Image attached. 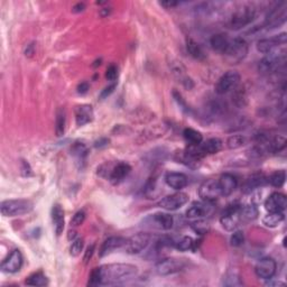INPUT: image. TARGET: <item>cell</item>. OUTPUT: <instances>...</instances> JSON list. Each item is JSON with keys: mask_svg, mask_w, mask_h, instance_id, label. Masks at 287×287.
Listing matches in <instances>:
<instances>
[{"mask_svg": "<svg viewBox=\"0 0 287 287\" xmlns=\"http://www.w3.org/2000/svg\"><path fill=\"white\" fill-rule=\"evenodd\" d=\"M84 9H86V5H84L83 2H79V3H76V5L73 6L72 12L73 13H82V12H84Z\"/></svg>", "mask_w": 287, "mask_h": 287, "instance_id": "681fc988", "label": "cell"}, {"mask_svg": "<svg viewBox=\"0 0 287 287\" xmlns=\"http://www.w3.org/2000/svg\"><path fill=\"white\" fill-rule=\"evenodd\" d=\"M130 171H132V167H130L129 164H127V163H123V162L117 163L115 166H112L110 175H109L108 180L110 181L112 184L117 185V184L121 183L122 181L129 175Z\"/></svg>", "mask_w": 287, "mask_h": 287, "instance_id": "d6986e66", "label": "cell"}, {"mask_svg": "<svg viewBox=\"0 0 287 287\" xmlns=\"http://www.w3.org/2000/svg\"><path fill=\"white\" fill-rule=\"evenodd\" d=\"M287 200L284 194L275 192L271 194L265 201V209L268 212H284Z\"/></svg>", "mask_w": 287, "mask_h": 287, "instance_id": "2e32d148", "label": "cell"}, {"mask_svg": "<svg viewBox=\"0 0 287 287\" xmlns=\"http://www.w3.org/2000/svg\"><path fill=\"white\" fill-rule=\"evenodd\" d=\"M239 204H232L229 205V207L226 209V211L222 213L220 222L227 231H233V230H236L240 225H242L239 215Z\"/></svg>", "mask_w": 287, "mask_h": 287, "instance_id": "30bf717a", "label": "cell"}, {"mask_svg": "<svg viewBox=\"0 0 287 287\" xmlns=\"http://www.w3.org/2000/svg\"><path fill=\"white\" fill-rule=\"evenodd\" d=\"M93 120V109L89 105L77 106L76 108V125L81 127L87 125Z\"/></svg>", "mask_w": 287, "mask_h": 287, "instance_id": "603a6c76", "label": "cell"}, {"mask_svg": "<svg viewBox=\"0 0 287 287\" xmlns=\"http://www.w3.org/2000/svg\"><path fill=\"white\" fill-rule=\"evenodd\" d=\"M186 49L189 52V54L196 60H204L205 53L203 48L201 47V45L196 42L192 38H186Z\"/></svg>", "mask_w": 287, "mask_h": 287, "instance_id": "f1b7e54d", "label": "cell"}, {"mask_svg": "<svg viewBox=\"0 0 287 287\" xmlns=\"http://www.w3.org/2000/svg\"><path fill=\"white\" fill-rule=\"evenodd\" d=\"M244 242V235L242 231H235L230 238V243L233 247H240Z\"/></svg>", "mask_w": 287, "mask_h": 287, "instance_id": "b9f144b4", "label": "cell"}, {"mask_svg": "<svg viewBox=\"0 0 287 287\" xmlns=\"http://www.w3.org/2000/svg\"><path fill=\"white\" fill-rule=\"evenodd\" d=\"M256 17V9L251 5H244L240 7L233 13L231 17V28L233 30H240L247 25H249Z\"/></svg>", "mask_w": 287, "mask_h": 287, "instance_id": "277c9868", "label": "cell"}, {"mask_svg": "<svg viewBox=\"0 0 287 287\" xmlns=\"http://www.w3.org/2000/svg\"><path fill=\"white\" fill-rule=\"evenodd\" d=\"M248 54V44L247 42L242 37L233 38L230 40L228 47H227L225 55L232 64H238L246 59Z\"/></svg>", "mask_w": 287, "mask_h": 287, "instance_id": "3957f363", "label": "cell"}, {"mask_svg": "<svg viewBox=\"0 0 287 287\" xmlns=\"http://www.w3.org/2000/svg\"><path fill=\"white\" fill-rule=\"evenodd\" d=\"M151 220L156 223V227L163 230H169L174 225V218L167 213H155L151 217Z\"/></svg>", "mask_w": 287, "mask_h": 287, "instance_id": "4316f807", "label": "cell"}, {"mask_svg": "<svg viewBox=\"0 0 287 287\" xmlns=\"http://www.w3.org/2000/svg\"><path fill=\"white\" fill-rule=\"evenodd\" d=\"M84 220H86V212H84L83 210H80L73 215L72 220H71V225L74 227H79L82 225Z\"/></svg>", "mask_w": 287, "mask_h": 287, "instance_id": "7bdbcfd3", "label": "cell"}, {"mask_svg": "<svg viewBox=\"0 0 287 287\" xmlns=\"http://www.w3.org/2000/svg\"><path fill=\"white\" fill-rule=\"evenodd\" d=\"M65 123L66 117L64 109H59L56 112V121H55V134L58 137H61L65 133Z\"/></svg>", "mask_w": 287, "mask_h": 287, "instance_id": "d6a6232c", "label": "cell"}, {"mask_svg": "<svg viewBox=\"0 0 287 287\" xmlns=\"http://www.w3.org/2000/svg\"><path fill=\"white\" fill-rule=\"evenodd\" d=\"M83 239L81 238H76V240H73L72 244L70 247V255L73 257L79 256L81 254V251L83 249Z\"/></svg>", "mask_w": 287, "mask_h": 287, "instance_id": "ab89813d", "label": "cell"}, {"mask_svg": "<svg viewBox=\"0 0 287 287\" xmlns=\"http://www.w3.org/2000/svg\"><path fill=\"white\" fill-rule=\"evenodd\" d=\"M94 243H92L91 246H89L87 248V251L86 254H84V257H83V260H84V264H88L89 261H90V259L92 258V256H93V253H94Z\"/></svg>", "mask_w": 287, "mask_h": 287, "instance_id": "bcb514c9", "label": "cell"}, {"mask_svg": "<svg viewBox=\"0 0 287 287\" xmlns=\"http://www.w3.org/2000/svg\"><path fill=\"white\" fill-rule=\"evenodd\" d=\"M239 215L242 223L251 222L258 218V209L255 204L240 205Z\"/></svg>", "mask_w": 287, "mask_h": 287, "instance_id": "d4e9b609", "label": "cell"}, {"mask_svg": "<svg viewBox=\"0 0 287 287\" xmlns=\"http://www.w3.org/2000/svg\"><path fill=\"white\" fill-rule=\"evenodd\" d=\"M266 183H267V177L261 173H257V174H253L244 181L242 186V191L244 194H249L258 187L264 186Z\"/></svg>", "mask_w": 287, "mask_h": 287, "instance_id": "44dd1931", "label": "cell"}, {"mask_svg": "<svg viewBox=\"0 0 287 287\" xmlns=\"http://www.w3.org/2000/svg\"><path fill=\"white\" fill-rule=\"evenodd\" d=\"M99 268L100 285L121 284L133 279L138 272V267L132 264H109Z\"/></svg>", "mask_w": 287, "mask_h": 287, "instance_id": "6da1fadb", "label": "cell"}, {"mask_svg": "<svg viewBox=\"0 0 287 287\" xmlns=\"http://www.w3.org/2000/svg\"><path fill=\"white\" fill-rule=\"evenodd\" d=\"M219 187H220L221 196H229L235 192L237 186H238V180L235 175L230 174V173H225L220 176L218 180Z\"/></svg>", "mask_w": 287, "mask_h": 287, "instance_id": "ac0fdd59", "label": "cell"}, {"mask_svg": "<svg viewBox=\"0 0 287 287\" xmlns=\"http://www.w3.org/2000/svg\"><path fill=\"white\" fill-rule=\"evenodd\" d=\"M229 42H230V38L228 37V35L217 34V35H213V36L211 37L210 45L215 52L221 53V54H225L226 49L229 45Z\"/></svg>", "mask_w": 287, "mask_h": 287, "instance_id": "484cf974", "label": "cell"}, {"mask_svg": "<svg viewBox=\"0 0 287 287\" xmlns=\"http://www.w3.org/2000/svg\"><path fill=\"white\" fill-rule=\"evenodd\" d=\"M126 240L127 239L122 238V237H119V236L109 237V238L106 239L104 243L101 244L100 250H99V256L100 257L108 256V255L113 253V251H115L116 249H119V248L125 246Z\"/></svg>", "mask_w": 287, "mask_h": 287, "instance_id": "e0dca14e", "label": "cell"}, {"mask_svg": "<svg viewBox=\"0 0 287 287\" xmlns=\"http://www.w3.org/2000/svg\"><path fill=\"white\" fill-rule=\"evenodd\" d=\"M191 227H192L194 231L199 233V235H205V233H208L209 230H210V226H209V223L203 220H197L196 222H193L192 225H191Z\"/></svg>", "mask_w": 287, "mask_h": 287, "instance_id": "f35d334b", "label": "cell"}, {"mask_svg": "<svg viewBox=\"0 0 287 287\" xmlns=\"http://www.w3.org/2000/svg\"><path fill=\"white\" fill-rule=\"evenodd\" d=\"M109 143V139H107V138H102V139L95 141V147H104V146H107Z\"/></svg>", "mask_w": 287, "mask_h": 287, "instance_id": "816d5d0a", "label": "cell"}, {"mask_svg": "<svg viewBox=\"0 0 287 287\" xmlns=\"http://www.w3.org/2000/svg\"><path fill=\"white\" fill-rule=\"evenodd\" d=\"M266 285H268V286H272V285H282V286H284L285 284H284V283H281V282H276V283H271V282H269Z\"/></svg>", "mask_w": 287, "mask_h": 287, "instance_id": "db71d44e", "label": "cell"}, {"mask_svg": "<svg viewBox=\"0 0 287 287\" xmlns=\"http://www.w3.org/2000/svg\"><path fill=\"white\" fill-rule=\"evenodd\" d=\"M25 284L30 286H46L48 285V278L46 277L44 272H37L28 276L26 281H25Z\"/></svg>", "mask_w": 287, "mask_h": 287, "instance_id": "4dcf8cb0", "label": "cell"}, {"mask_svg": "<svg viewBox=\"0 0 287 287\" xmlns=\"http://www.w3.org/2000/svg\"><path fill=\"white\" fill-rule=\"evenodd\" d=\"M159 5L165 7V8H174V7H176L177 5H179V2L176 1H163V2H159Z\"/></svg>", "mask_w": 287, "mask_h": 287, "instance_id": "f907efd6", "label": "cell"}, {"mask_svg": "<svg viewBox=\"0 0 287 287\" xmlns=\"http://www.w3.org/2000/svg\"><path fill=\"white\" fill-rule=\"evenodd\" d=\"M175 248L180 251L196 250V242L191 237H182L175 242Z\"/></svg>", "mask_w": 287, "mask_h": 287, "instance_id": "e575fe53", "label": "cell"}, {"mask_svg": "<svg viewBox=\"0 0 287 287\" xmlns=\"http://www.w3.org/2000/svg\"><path fill=\"white\" fill-rule=\"evenodd\" d=\"M117 77H118V69H117L116 65H110L107 69V72H106V79L113 82V81L117 80Z\"/></svg>", "mask_w": 287, "mask_h": 287, "instance_id": "f6af8a7d", "label": "cell"}, {"mask_svg": "<svg viewBox=\"0 0 287 287\" xmlns=\"http://www.w3.org/2000/svg\"><path fill=\"white\" fill-rule=\"evenodd\" d=\"M285 181H286V172L284 169L276 171L272 173L271 176L267 177V183H269L274 187H282L284 185Z\"/></svg>", "mask_w": 287, "mask_h": 287, "instance_id": "836d02e7", "label": "cell"}, {"mask_svg": "<svg viewBox=\"0 0 287 287\" xmlns=\"http://www.w3.org/2000/svg\"><path fill=\"white\" fill-rule=\"evenodd\" d=\"M232 100L235 102L236 106H238L239 108H242L247 105V93L246 90L242 87H237L235 90H233L232 94Z\"/></svg>", "mask_w": 287, "mask_h": 287, "instance_id": "d590c367", "label": "cell"}, {"mask_svg": "<svg viewBox=\"0 0 287 287\" xmlns=\"http://www.w3.org/2000/svg\"><path fill=\"white\" fill-rule=\"evenodd\" d=\"M52 220L54 225V230L56 236H61L64 230L65 220H64V211L60 204H54L52 208Z\"/></svg>", "mask_w": 287, "mask_h": 287, "instance_id": "cb8c5ba5", "label": "cell"}, {"mask_svg": "<svg viewBox=\"0 0 287 287\" xmlns=\"http://www.w3.org/2000/svg\"><path fill=\"white\" fill-rule=\"evenodd\" d=\"M240 74L237 71H228L218 80L215 84V92L218 94H226L233 91L240 83Z\"/></svg>", "mask_w": 287, "mask_h": 287, "instance_id": "52a82bcc", "label": "cell"}, {"mask_svg": "<svg viewBox=\"0 0 287 287\" xmlns=\"http://www.w3.org/2000/svg\"><path fill=\"white\" fill-rule=\"evenodd\" d=\"M212 210L210 202H194L191 207L187 209L186 217L190 219H200L208 215Z\"/></svg>", "mask_w": 287, "mask_h": 287, "instance_id": "ffe728a7", "label": "cell"}, {"mask_svg": "<svg viewBox=\"0 0 287 287\" xmlns=\"http://www.w3.org/2000/svg\"><path fill=\"white\" fill-rule=\"evenodd\" d=\"M89 286H98L100 285V274H99V268H94L91 272L90 277H89Z\"/></svg>", "mask_w": 287, "mask_h": 287, "instance_id": "ee69618b", "label": "cell"}, {"mask_svg": "<svg viewBox=\"0 0 287 287\" xmlns=\"http://www.w3.org/2000/svg\"><path fill=\"white\" fill-rule=\"evenodd\" d=\"M175 159L179 163H182V164L189 166L191 168H197L200 165V159L193 157V156L187 153L186 151H176Z\"/></svg>", "mask_w": 287, "mask_h": 287, "instance_id": "83f0119b", "label": "cell"}, {"mask_svg": "<svg viewBox=\"0 0 287 287\" xmlns=\"http://www.w3.org/2000/svg\"><path fill=\"white\" fill-rule=\"evenodd\" d=\"M285 63V53L278 54L277 51L267 54L259 62V71L261 73H275L281 69V66Z\"/></svg>", "mask_w": 287, "mask_h": 287, "instance_id": "ba28073f", "label": "cell"}, {"mask_svg": "<svg viewBox=\"0 0 287 287\" xmlns=\"http://www.w3.org/2000/svg\"><path fill=\"white\" fill-rule=\"evenodd\" d=\"M276 269H277V264L276 261L271 257H265L258 261L256 267H255V272H256L257 277L261 279L269 281L274 277L276 274Z\"/></svg>", "mask_w": 287, "mask_h": 287, "instance_id": "9a60e30c", "label": "cell"}, {"mask_svg": "<svg viewBox=\"0 0 287 287\" xmlns=\"http://www.w3.org/2000/svg\"><path fill=\"white\" fill-rule=\"evenodd\" d=\"M287 18V6L286 2H281L276 5L271 12L267 14L265 19V26L267 28H277L286 22Z\"/></svg>", "mask_w": 287, "mask_h": 287, "instance_id": "9c48e42d", "label": "cell"}, {"mask_svg": "<svg viewBox=\"0 0 287 287\" xmlns=\"http://www.w3.org/2000/svg\"><path fill=\"white\" fill-rule=\"evenodd\" d=\"M71 151H72V154L76 156V157L82 161L88 154V148L86 145L82 143H76L72 146V148H71Z\"/></svg>", "mask_w": 287, "mask_h": 287, "instance_id": "74e56055", "label": "cell"}, {"mask_svg": "<svg viewBox=\"0 0 287 287\" xmlns=\"http://www.w3.org/2000/svg\"><path fill=\"white\" fill-rule=\"evenodd\" d=\"M284 212H269L263 218V223L268 228H276L278 225L284 221Z\"/></svg>", "mask_w": 287, "mask_h": 287, "instance_id": "f546056e", "label": "cell"}, {"mask_svg": "<svg viewBox=\"0 0 287 287\" xmlns=\"http://www.w3.org/2000/svg\"><path fill=\"white\" fill-rule=\"evenodd\" d=\"M223 285L226 286H242L243 283L240 278V276L237 274H230L226 277L225 281H223Z\"/></svg>", "mask_w": 287, "mask_h": 287, "instance_id": "60d3db41", "label": "cell"}, {"mask_svg": "<svg viewBox=\"0 0 287 287\" xmlns=\"http://www.w3.org/2000/svg\"><path fill=\"white\" fill-rule=\"evenodd\" d=\"M190 197L186 193L177 192L171 196H167L159 201L158 205L162 209H165L167 211H175L177 209L182 208L183 205H185L189 202Z\"/></svg>", "mask_w": 287, "mask_h": 287, "instance_id": "4fadbf2b", "label": "cell"}, {"mask_svg": "<svg viewBox=\"0 0 287 287\" xmlns=\"http://www.w3.org/2000/svg\"><path fill=\"white\" fill-rule=\"evenodd\" d=\"M151 237L147 232H138L126 240L123 248L125 251L129 255H137L147 248L151 242Z\"/></svg>", "mask_w": 287, "mask_h": 287, "instance_id": "5b68a950", "label": "cell"}, {"mask_svg": "<svg viewBox=\"0 0 287 287\" xmlns=\"http://www.w3.org/2000/svg\"><path fill=\"white\" fill-rule=\"evenodd\" d=\"M3 217H19L30 213L34 209V203L30 200H6L0 205Z\"/></svg>", "mask_w": 287, "mask_h": 287, "instance_id": "7a4b0ae2", "label": "cell"}, {"mask_svg": "<svg viewBox=\"0 0 287 287\" xmlns=\"http://www.w3.org/2000/svg\"><path fill=\"white\" fill-rule=\"evenodd\" d=\"M287 41V34L282 33L275 36L269 38H263V40L258 41L257 49L258 52L263 53V54H271V53L277 51L278 47L284 46Z\"/></svg>", "mask_w": 287, "mask_h": 287, "instance_id": "8fae6325", "label": "cell"}, {"mask_svg": "<svg viewBox=\"0 0 287 287\" xmlns=\"http://www.w3.org/2000/svg\"><path fill=\"white\" fill-rule=\"evenodd\" d=\"M24 264V257L22 251L18 249L13 250L8 257L1 263V271L3 272H8V274H15L19 272L23 267Z\"/></svg>", "mask_w": 287, "mask_h": 287, "instance_id": "5bb4252c", "label": "cell"}, {"mask_svg": "<svg viewBox=\"0 0 287 287\" xmlns=\"http://www.w3.org/2000/svg\"><path fill=\"white\" fill-rule=\"evenodd\" d=\"M165 182L172 189L181 191L187 185L189 180H187V176L183 174V173L169 172L165 175Z\"/></svg>", "mask_w": 287, "mask_h": 287, "instance_id": "7402d4cb", "label": "cell"}, {"mask_svg": "<svg viewBox=\"0 0 287 287\" xmlns=\"http://www.w3.org/2000/svg\"><path fill=\"white\" fill-rule=\"evenodd\" d=\"M89 89H90V86H89L88 82H82L80 83L79 86H77V93L80 94H86L87 92L89 91Z\"/></svg>", "mask_w": 287, "mask_h": 287, "instance_id": "c3c4849f", "label": "cell"}, {"mask_svg": "<svg viewBox=\"0 0 287 287\" xmlns=\"http://www.w3.org/2000/svg\"><path fill=\"white\" fill-rule=\"evenodd\" d=\"M67 239L69 240H76V231H74V230H71L69 231V235H67Z\"/></svg>", "mask_w": 287, "mask_h": 287, "instance_id": "f5cc1de1", "label": "cell"}, {"mask_svg": "<svg viewBox=\"0 0 287 287\" xmlns=\"http://www.w3.org/2000/svg\"><path fill=\"white\" fill-rule=\"evenodd\" d=\"M116 89V84H112V86H109L108 88H106L105 90H102V92H101V94H100V99L102 100V99H105V98H107L108 95H110L112 92H113V90H115Z\"/></svg>", "mask_w": 287, "mask_h": 287, "instance_id": "7dc6e473", "label": "cell"}, {"mask_svg": "<svg viewBox=\"0 0 287 287\" xmlns=\"http://www.w3.org/2000/svg\"><path fill=\"white\" fill-rule=\"evenodd\" d=\"M183 137L189 145H199L203 141V136L200 132L192 128H185L183 132Z\"/></svg>", "mask_w": 287, "mask_h": 287, "instance_id": "1f68e13d", "label": "cell"}, {"mask_svg": "<svg viewBox=\"0 0 287 287\" xmlns=\"http://www.w3.org/2000/svg\"><path fill=\"white\" fill-rule=\"evenodd\" d=\"M199 196L205 202H213L217 201L221 196L220 187H219L218 181L215 180H207L201 184L199 187Z\"/></svg>", "mask_w": 287, "mask_h": 287, "instance_id": "7c38bea8", "label": "cell"}, {"mask_svg": "<svg viewBox=\"0 0 287 287\" xmlns=\"http://www.w3.org/2000/svg\"><path fill=\"white\" fill-rule=\"evenodd\" d=\"M186 263L184 259L180 258H165V259L159 260L155 265L156 272L161 276H168L176 274L185 268Z\"/></svg>", "mask_w": 287, "mask_h": 287, "instance_id": "8992f818", "label": "cell"}, {"mask_svg": "<svg viewBox=\"0 0 287 287\" xmlns=\"http://www.w3.org/2000/svg\"><path fill=\"white\" fill-rule=\"evenodd\" d=\"M244 143H246V139L242 135H233L227 139V147L229 150H238L243 146Z\"/></svg>", "mask_w": 287, "mask_h": 287, "instance_id": "8d00e7d4", "label": "cell"}]
</instances>
